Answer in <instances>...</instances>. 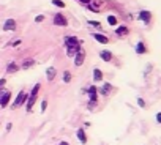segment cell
<instances>
[{"label": "cell", "mask_w": 161, "mask_h": 145, "mask_svg": "<svg viewBox=\"0 0 161 145\" xmlns=\"http://www.w3.org/2000/svg\"><path fill=\"white\" fill-rule=\"evenodd\" d=\"M40 88H41V85H40V84H36V85L32 88V92H30L29 98H27V107H25L27 112H32V107H33V104H35V101H36V96H38Z\"/></svg>", "instance_id": "6da1fadb"}, {"label": "cell", "mask_w": 161, "mask_h": 145, "mask_svg": "<svg viewBox=\"0 0 161 145\" xmlns=\"http://www.w3.org/2000/svg\"><path fill=\"white\" fill-rule=\"evenodd\" d=\"M27 98H29V93H27L25 90H21L18 98L14 99V103L11 104V109H19V107H22L27 103Z\"/></svg>", "instance_id": "7a4b0ae2"}, {"label": "cell", "mask_w": 161, "mask_h": 145, "mask_svg": "<svg viewBox=\"0 0 161 145\" xmlns=\"http://www.w3.org/2000/svg\"><path fill=\"white\" fill-rule=\"evenodd\" d=\"M87 93H89V98H90V107H93L98 103V88H96L95 85H90Z\"/></svg>", "instance_id": "3957f363"}, {"label": "cell", "mask_w": 161, "mask_h": 145, "mask_svg": "<svg viewBox=\"0 0 161 145\" xmlns=\"http://www.w3.org/2000/svg\"><path fill=\"white\" fill-rule=\"evenodd\" d=\"M65 48L66 49L80 48V41L76 38V36H66V38H65Z\"/></svg>", "instance_id": "277c9868"}, {"label": "cell", "mask_w": 161, "mask_h": 145, "mask_svg": "<svg viewBox=\"0 0 161 145\" xmlns=\"http://www.w3.org/2000/svg\"><path fill=\"white\" fill-rule=\"evenodd\" d=\"M137 18H139V21H142L144 24L149 25L150 22H152V18H153V16H152V13H150L149 10H141L139 14H137Z\"/></svg>", "instance_id": "5b68a950"}, {"label": "cell", "mask_w": 161, "mask_h": 145, "mask_svg": "<svg viewBox=\"0 0 161 145\" xmlns=\"http://www.w3.org/2000/svg\"><path fill=\"white\" fill-rule=\"evenodd\" d=\"M84 60H85V50L80 48L78 52H76V55H74V65L76 66H82Z\"/></svg>", "instance_id": "8992f818"}, {"label": "cell", "mask_w": 161, "mask_h": 145, "mask_svg": "<svg viewBox=\"0 0 161 145\" xmlns=\"http://www.w3.org/2000/svg\"><path fill=\"white\" fill-rule=\"evenodd\" d=\"M54 24L59 25V27H66L68 25V21H66V18L62 14V13H57V14L54 16Z\"/></svg>", "instance_id": "52a82bcc"}, {"label": "cell", "mask_w": 161, "mask_h": 145, "mask_svg": "<svg viewBox=\"0 0 161 145\" xmlns=\"http://www.w3.org/2000/svg\"><path fill=\"white\" fill-rule=\"evenodd\" d=\"M10 99H11V92H3L0 95V107H6Z\"/></svg>", "instance_id": "ba28073f"}, {"label": "cell", "mask_w": 161, "mask_h": 145, "mask_svg": "<svg viewBox=\"0 0 161 145\" xmlns=\"http://www.w3.org/2000/svg\"><path fill=\"white\" fill-rule=\"evenodd\" d=\"M134 50H136L137 55H144V54L149 52V49H147V44H145L144 41H139V43H137V44H136V49H134Z\"/></svg>", "instance_id": "9c48e42d"}, {"label": "cell", "mask_w": 161, "mask_h": 145, "mask_svg": "<svg viewBox=\"0 0 161 145\" xmlns=\"http://www.w3.org/2000/svg\"><path fill=\"white\" fill-rule=\"evenodd\" d=\"M3 30H5V32H13V30H16V21L14 19H6L5 24H3Z\"/></svg>", "instance_id": "30bf717a"}, {"label": "cell", "mask_w": 161, "mask_h": 145, "mask_svg": "<svg viewBox=\"0 0 161 145\" xmlns=\"http://www.w3.org/2000/svg\"><path fill=\"white\" fill-rule=\"evenodd\" d=\"M128 33H130V29L126 25H120V27H117V29H115V35L120 36V38H123V36H128Z\"/></svg>", "instance_id": "8fae6325"}, {"label": "cell", "mask_w": 161, "mask_h": 145, "mask_svg": "<svg viewBox=\"0 0 161 145\" xmlns=\"http://www.w3.org/2000/svg\"><path fill=\"white\" fill-rule=\"evenodd\" d=\"M76 136H78V139H79L80 144H87V136H85V131H84V128H79V129L76 131Z\"/></svg>", "instance_id": "7c38bea8"}, {"label": "cell", "mask_w": 161, "mask_h": 145, "mask_svg": "<svg viewBox=\"0 0 161 145\" xmlns=\"http://www.w3.org/2000/svg\"><path fill=\"white\" fill-rule=\"evenodd\" d=\"M92 35H93V38H95L98 43H101V44H107V43H109V38L104 36V35H100V33H92Z\"/></svg>", "instance_id": "4fadbf2b"}, {"label": "cell", "mask_w": 161, "mask_h": 145, "mask_svg": "<svg viewBox=\"0 0 161 145\" xmlns=\"http://www.w3.org/2000/svg\"><path fill=\"white\" fill-rule=\"evenodd\" d=\"M100 57H101L103 62H111V60H112V52H111V50H101Z\"/></svg>", "instance_id": "5bb4252c"}, {"label": "cell", "mask_w": 161, "mask_h": 145, "mask_svg": "<svg viewBox=\"0 0 161 145\" xmlns=\"http://www.w3.org/2000/svg\"><path fill=\"white\" fill-rule=\"evenodd\" d=\"M111 92H112V85H111L109 82H106L104 85H103V88L100 90V95H103V96H107Z\"/></svg>", "instance_id": "9a60e30c"}, {"label": "cell", "mask_w": 161, "mask_h": 145, "mask_svg": "<svg viewBox=\"0 0 161 145\" xmlns=\"http://www.w3.org/2000/svg\"><path fill=\"white\" fill-rule=\"evenodd\" d=\"M93 80H95V82H101L103 80V71L100 68L93 69Z\"/></svg>", "instance_id": "2e32d148"}, {"label": "cell", "mask_w": 161, "mask_h": 145, "mask_svg": "<svg viewBox=\"0 0 161 145\" xmlns=\"http://www.w3.org/2000/svg\"><path fill=\"white\" fill-rule=\"evenodd\" d=\"M19 69V66H18V63L16 62H11V63H8V66H6V73L8 74H11V73H16Z\"/></svg>", "instance_id": "e0dca14e"}, {"label": "cell", "mask_w": 161, "mask_h": 145, "mask_svg": "<svg viewBox=\"0 0 161 145\" xmlns=\"http://www.w3.org/2000/svg\"><path fill=\"white\" fill-rule=\"evenodd\" d=\"M46 77H48V80H54V77H55V68L54 66L46 69Z\"/></svg>", "instance_id": "ac0fdd59"}, {"label": "cell", "mask_w": 161, "mask_h": 145, "mask_svg": "<svg viewBox=\"0 0 161 145\" xmlns=\"http://www.w3.org/2000/svg\"><path fill=\"white\" fill-rule=\"evenodd\" d=\"M33 65H35V60H33V59H27V60H24V62H22V68H24V69H29V68H32V66Z\"/></svg>", "instance_id": "d6986e66"}, {"label": "cell", "mask_w": 161, "mask_h": 145, "mask_svg": "<svg viewBox=\"0 0 161 145\" xmlns=\"http://www.w3.org/2000/svg\"><path fill=\"white\" fill-rule=\"evenodd\" d=\"M107 22H109L111 27H115L117 24H119V19H117L115 16H107Z\"/></svg>", "instance_id": "ffe728a7"}, {"label": "cell", "mask_w": 161, "mask_h": 145, "mask_svg": "<svg viewBox=\"0 0 161 145\" xmlns=\"http://www.w3.org/2000/svg\"><path fill=\"white\" fill-rule=\"evenodd\" d=\"M52 5L57 8H65V2L63 0H52Z\"/></svg>", "instance_id": "44dd1931"}, {"label": "cell", "mask_w": 161, "mask_h": 145, "mask_svg": "<svg viewBox=\"0 0 161 145\" xmlns=\"http://www.w3.org/2000/svg\"><path fill=\"white\" fill-rule=\"evenodd\" d=\"M79 49H80V48H74V49H66V55H68V57H71V59H73V57L76 55V52H78Z\"/></svg>", "instance_id": "7402d4cb"}, {"label": "cell", "mask_w": 161, "mask_h": 145, "mask_svg": "<svg viewBox=\"0 0 161 145\" xmlns=\"http://www.w3.org/2000/svg\"><path fill=\"white\" fill-rule=\"evenodd\" d=\"M85 6H87V10H90V11H93V13H100V11H101V10L98 8V5H90V3H89V5H85Z\"/></svg>", "instance_id": "603a6c76"}, {"label": "cell", "mask_w": 161, "mask_h": 145, "mask_svg": "<svg viewBox=\"0 0 161 145\" xmlns=\"http://www.w3.org/2000/svg\"><path fill=\"white\" fill-rule=\"evenodd\" d=\"M70 80H71V73H70V71H65V73H63V82H65V84H70Z\"/></svg>", "instance_id": "cb8c5ba5"}, {"label": "cell", "mask_w": 161, "mask_h": 145, "mask_svg": "<svg viewBox=\"0 0 161 145\" xmlns=\"http://www.w3.org/2000/svg\"><path fill=\"white\" fill-rule=\"evenodd\" d=\"M46 109H48V101L43 99L41 101V112H46Z\"/></svg>", "instance_id": "d4e9b609"}, {"label": "cell", "mask_w": 161, "mask_h": 145, "mask_svg": "<svg viewBox=\"0 0 161 145\" xmlns=\"http://www.w3.org/2000/svg\"><path fill=\"white\" fill-rule=\"evenodd\" d=\"M89 24L93 25V27H98V29H101V22H98V21H89Z\"/></svg>", "instance_id": "484cf974"}, {"label": "cell", "mask_w": 161, "mask_h": 145, "mask_svg": "<svg viewBox=\"0 0 161 145\" xmlns=\"http://www.w3.org/2000/svg\"><path fill=\"white\" fill-rule=\"evenodd\" d=\"M137 104H139V107H145V101L142 98H137Z\"/></svg>", "instance_id": "4316f807"}, {"label": "cell", "mask_w": 161, "mask_h": 145, "mask_svg": "<svg viewBox=\"0 0 161 145\" xmlns=\"http://www.w3.org/2000/svg\"><path fill=\"white\" fill-rule=\"evenodd\" d=\"M43 21H44V16H43V14H40V16H36V18H35V22H43Z\"/></svg>", "instance_id": "83f0119b"}, {"label": "cell", "mask_w": 161, "mask_h": 145, "mask_svg": "<svg viewBox=\"0 0 161 145\" xmlns=\"http://www.w3.org/2000/svg\"><path fill=\"white\" fill-rule=\"evenodd\" d=\"M5 84H6V79H5V77H2V79H0V90L3 88V85H5Z\"/></svg>", "instance_id": "f1b7e54d"}, {"label": "cell", "mask_w": 161, "mask_h": 145, "mask_svg": "<svg viewBox=\"0 0 161 145\" xmlns=\"http://www.w3.org/2000/svg\"><path fill=\"white\" fill-rule=\"evenodd\" d=\"M156 123H158V125H161V112H158V114H156Z\"/></svg>", "instance_id": "f546056e"}, {"label": "cell", "mask_w": 161, "mask_h": 145, "mask_svg": "<svg viewBox=\"0 0 161 145\" xmlns=\"http://www.w3.org/2000/svg\"><path fill=\"white\" fill-rule=\"evenodd\" d=\"M78 2L84 3V5H89V3H92V0H78Z\"/></svg>", "instance_id": "4dcf8cb0"}, {"label": "cell", "mask_w": 161, "mask_h": 145, "mask_svg": "<svg viewBox=\"0 0 161 145\" xmlns=\"http://www.w3.org/2000/svg\"><path fill=\"white\" fill-rule=\"evenodd\" d=\"M19 44H21V39H16V41H14V43H13V44H11V46H19Z\"/></svg>", "instance_id": "1f68e13d"}, {"label": "cell", "mask_w": 161, "mask_h": 145, "mask_svg": "<svg viewBox=\"0 0 161 145\" xmlns=\"http://www.w3.org/2000/svg\"><path fill=\"white\" fill-rule=\"evenodd\" d=\"M11 128H13V125H11V123L6 125V131H11Z\"/></svg>", "instance_id": "d6a6232c"}, {"label": "cell", "mask_w": 161, "mask_h": 145, "mask_svg": "<svg viewBox=\"0 0 161 145\" xmlns=\"http://www.w3.org/2000/svg\"><path fill=\"white\" fill-rule=\"evenodd\" d=\"M59 145H70V144H68V142H66V140H62V142H60Z\"/></svg>", "instance_id": "836d02e7"}, {"label": "cell", "mask_w": 161, "mask_h": 145, "mask_svg": "<svg viewBox=\"0 0 161 145\" xmlns=\"http://www.w3.org/2000/svg\"><path fill=\"white\" fill-rule=\"evenodd\" d=\"M0 126H2V123H0Z\"/></svg>", "instance_id": "e575fe53"}]
</instances>
